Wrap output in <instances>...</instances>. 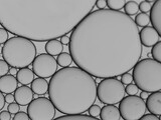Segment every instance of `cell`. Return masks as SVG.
<instances>
[{
    "mask_svg": "<svg viewBox=\"0 0 161 120\" xmlns=\"http://www.w3.org/2000/svg\"><path fill=\"white\" fill-rule=\"evenodd\" d=\"M89 111V115H91L92 117L95 118H98V116L100 115V111H101V108L99 105H96V104H92L88 109Z\"/></svg>",
    "mask_w": 161,
    "mask_h": 120,
    "instance_id": "obj_25",
    "label": "cell"
},
{
    "mask_svg": "<svg viewBox=\"0 0 161 120\" xmlns=\"http://www.w3.org/2000/svg\"><path fill=\"white\" fill-rule=\"evenodd\" d=\"M120 80H121V82H122L123 84H130V83H132L133 81V77H132V75H131L130 73L128 72H125L123 74H121L120 75Z\"/></svg>",
    "mask_w": 161,
    "mask_h": 120,
    "instance_id": "obj_28",
    "label": "cell"
},
{
    "mask_svg": "<svg viewBox=\"0 0 161 120\" xmlns=\"http://www.w3.org/2000/svg\"><path fill=\"white\" fill-rule=\"evenodd\" d=\"M60 43H62L63 45H69V36L67 34L63 35L62 37H60Z\"/></svg>",
    "mask_w": 161,
    "mask_h": 120,
    "instance_id": "obj_36",
    "label": "cell"
},
{
    "mask_svg": "<svg viewBox=\"0 0 161 120\" xmlns=\"http://www.w3.org/2000/svg\"><path fill=\"white\" fill-rule=\"evenodd\" d=\"M63 46L64 45L58 39L47 40V44H45V51L52 56H58L60 52H63Z\"/></svg>",
    "mask_w": 161,
    "mask_h": 120,
    "instance_id": "obj_18",
    "label": "cell"
},
{
    "mask_svg": "<svg viewBox=\"0 0 161 120\" xmlns=\"http://www.w3.org/2000/svg\"><path fill=\"white\" fill-rule=\"evenodd\" d=\"M8 39V31L5 28L0 27V44H4Z\"/></svg>",
    "mask_w": 161,
    "mask_h": 120,
    "instance_id": "obj_30",
    "label": "cell"
},
{
    "mask_svg": "<svg viewBox=\"0 0 161 120\" xmlns=\"http://www.w3.org/2000/svg\"><path fill=\"white\" fill-rule=\"evenodd\" d=\"M8 111L11 113V114H15L16 112L19 111V104H17L15 101L11 102L8 104V108H7Z\"/></svg>",
    "mask_w": 161,
    "mask_h": 120,
    "instance_id": "obj_31",
    "label": "cell"
},
{
    "mask_svg": "<svg viewBox=\"0 0 161 120\" xmlns=\"http://www.w3.org/2000/svg\"><path fill=\"white\" fill-rule=\"evenodd\" d=\"M142 120H159V117L156 116V115L150 113V114H144L142 117H141Z\"/></svg>",
    "mask_w": 161,
    "mask_h": 120,
    "instance_id": "obj_34",
    "label": "cell"
},
{
    "mask_svg": "<svg viewBox=\"0 0 161 120\" xmlns=\"http://www.w3.org/2000/svg\"><path fill=\"white\" fill-rule=\"evenodd\" d=\"M16 79L22 85H28L34 79V72L28 67L20 68L16 73Z\"/></svg>",
    "mask_w": 161,
    "mask_h": 120,
    "instance_id": "obj_16",
    "label": "cell"
},
{
    "mask_svg": "<svg viewBox=\"0 0 161 120\" xmlns=\"http://www.w3.org/2000/svg\"><path fill=\"white\" fill-rule=\"evenodd\" d=\"M151 3L150 2H147V1H142L140 4H138V8L141 12L143 13H147L150 11V8H151Z\"/></svg>",
    "mask_w": 161,
    "mask_h": 120,
    "instance_id": "obj_29",
    "label": "cell"
},
{
    "mask_svg": "<svg viewBox=\"0 0 161 120\" xmlns=\"http://www.w3.org/2000/svg\"><path fill=\"white\" fill-rule=\"evenodd\" d=\"M133 81L137 87L147 93L161 90V63L153 58H145L134 65Z\"/></svg>",
    "mask_w": 161,
    "mask_h": 120,
    "instance_id": "obj_5",
    "label": "cell"
},
{
    "mask_svg": "<svg viewBox=\"0 0 161 120\" xmlns=\"http://www.w3.org/2000/svg\"><path fill=\"white\" fill-rule=\"evenodd\" d=\"M119 103L121 118L125 120H139L147 111L144 99L136 95L123 97Z\"/></svg>",
    "mask_w": 161,
    "mask_h": 120,
    "instance_id": "obj_7",
    "label": "cell"
},
{
    "mask_svg": "<svg viewBox=\"0 0 161 120\" xmlns=\"http://www.w3.org/2000/svg\"><path fill=\"white\" fill-rule=\"evenodd\" d=\"M32 64V71L38 77L48 78L57 72L58 63L53 56L49 54H39L38 56H35Z\"/></svg>",
    "mask_w": 161,
    "mask_h": 120,
    "instance_id": "obj_9",
    "label": "cell"
},
{
    "mask_svg": "<svg viewBox=\"0 0 161 120\" xmlns=\"http://www.w3.org/2000/svg\"><path fill=\"white\" fill-rule=\"evenodd\" d=\"M139 91V88L137 87V85L136 84H127V87L125 88V92L127 93L128 95H137Z\"/></svg>",
    "mask_w": 161,
    "mask_h": 120,
    "instance_id": "obj_26",
    "label": "cell"
},
{
    "mask_svg": "<svg viewBox=\"0 0 161 120\" xmlns=\"http://www.w3.org/2000/svg\"><path fill=\"white\" fill-rule=\"evenodd\" d=\"M27 115L32 120H52L55 116V107L50 99L38 97L27 105Z\"/></svg>",
    "mask_w": 161,
    "mask_h": 120,
    "instance_id": "obj_8",
    "label": "cell"
},
{
    "mask_svg": "<svg viewBox=\"0 0 161 120\" xmlns=\"http://www.w3.org/2000/svg\"><path fill=\"white\" fill-rule=\"evenodd\" d=\"M9 72L11 73L12 75L16 74V73H17V68H15V67H11V68H9Z\"/></svg>",
    "mask_w": 161,
    "mask_h": 120,
    "instance_id": "obj_39",
    "label": "cell"
},
{
    "mask_svg": "<svg viewBox=\"0 0 161 120\" xmlns=\"http://www.w3.org/2000/svg\"><path fill=\"white\" fill-rule=\"evenodd\" d=\"M95 6H97L99 9H105L107 6V3H106V0H97L95 3Z\"/></svg>",
    "mask_w": 161,
    "mask_h": 120,
    "instance_id": "obj_35",
    "label": "cell"
},
{
    "mask_svg": "<svg viewBox=\"0 0 161 120\" xmlns=\"http://www.w3.org/2000/svg\"><path fill=\"white\" fill-rule=\"evenodd\" d=\"M100 118L102 120H119L121 115L119 109L114 104H107L100 111Z\"/></svg>",
    "mask_w": 161,
    "mask_h": 120,
    "instance_id": "obj_15",
    "label": "cell"
},
{
    "mask_svg": "<svg viewBox=\"0 0 161 120\" xmlns=\"http://www.w3.org/2000/svg\"><path fill=\"white\" fill-rule=\"evenodd\" d=\"M124 10H125V14L129 15V16H133V15L138 14V4L135 1H128L126 2L124 5Z\"/></svg>",
    "mask_w": 161,
    "mask_h": 120,
    "instance_id": "obj_20",
    "label": "cell"
},
{
    "mask_svg": "<svg viewBox=\"0 0 161 120\" xmlns=\"http://www.w3.org/2000/svg\"><path fill=\"white\" fill-rule=\"evenodd\" d=\"M69 49L77 66L97 78L129 72L142 55L133 18L111 9L90 12L72 30Z\"/></svg>",
    "mask_w": 161,
    "mask_h": 120,
    "instance_id": "obj_1",
    "label": "cell"
},
{
    "mask_svg": "<svg viewBox=\"0 0 161 120\" xmlns=\"http://www.w3.org/2000/svg\"><path fill=\"white\" fill-rule=\"evenodd\" d=\"M124 96V84L115 77L103 78L97 86V97L104 104H117Z\"/></svg>",
    "mask_w": 161,
    "mask_h": 120,
    "instance_id": "obj_6",
    "label": "cell"
},
{
    "mask_svg": "<svg viewBox=\"0 0 161 120\" xmlns=\"http://www.w3.org/2000/svg\"><path fill=\"white\" fill-rule=\"evenodd\" d=\"M146 108L147 110L156 116H160L161 115V92L155 91L151 92L150 95L146 97Z\"/></svg>",
    "mask_w": 161,
    "mask_h": 120,
    "instance_id": "obj_12",
    "label": "cell"
},
{
    "mask_svg": "<svg viewBox=\"0 0 161 120\" xmlns=\"http://www.w3.org/2000/svg\"><path fill=\"white\" fill-rule=\"evenodd\" d=\"M57 119L60 120V119H87V120H95L98 118L92 117L91 115H85L83 113H77V114H64L63 116H59Z\"/></svg>",
    "mask_w": 161,
    "mask_h": 120,
    "instance_id": "obj_22",
    "label": "cell"
},
{
    "mask_svg": "<svg viewBox=\"0 0 161 120\" xmlns=\"http://www.w3.org/2000/svg\"><path fill=\"white\" fill-rule=\"evenodd\" d=\"M0 119L1 120H10L11 119V113H10L8 110L0 112Z\"/></svg>",
    "mask_w": 161,
    "mask_h": 120,
    "instance_id": "obj_33",
    "label": "cell"
},
{
    "mask_svg": "<svg viewBox=\"0 0 161 120\" xmlns=\"http://www.w3.org/2000/svg\"><path fill=\"white\" fill-rule=\"evenodd\" d=\"M134 22L136 23L137 26H140V27L147 26V25L149 24V22H150L149 16L147 15V13H143V12H141L139 14H136Z\"/></svg>",
    "mask_w": 161,
    "mask_h": 120,
    "instance_id": "obj_21",
    "label": "cell"
},
{
    "mask_svg": "<svg viewBox=\"0 0 161 120\" xmlns=\"http://www.w3.org/2000/svg\"><path fill=\"white\" fill-rule=\"evenodd\" d=\"M9 68L10 66L8 65V63L5 61V60H1L0 59V77L3 76V75L7 74L9 72Z\"/></svg>",
    "mask_w": 161,
    "mask_h": 120,
    "instance_id": "obj_27",
    "label": "cell"
},
{
    "mask_svg": "<svg viewBox=\"0 0 161 120\" xmlns=\"http://www.w3.org/2000/svg\"><path fill=\"white\" fill-rule=\"evenodd\" d=\"M17 79L12 74H5L0 77V91L2 93L8 94L14 92L17 88Z\"/></svg>",
    "mask_w": 161,
    "mask_h": 120,
    "instance_id": "obj_14",
    "label": "cell"
},
{
    "mask_svg": "<svg viewBox=\"0 0 161 120\" xmlns=\"http://www.w3.org/2000/svg\"><path fill=\"white\" fill-rule=\"evenodd\" d=\"M149 20L153 25V28L161 34V0H155L153 6L150 8V16Z\"/></svg>",
    "mask_w": 161,
    "mask_h": 120,
    "instance_id": "obj_13",
    "label": "cell"
},
{
    "mask_svg": "<svg viewBox=\"0 0 161 120\" xmlns=\"http://www.w3.org/2000/svg\"><path fill=\"white\" fill-rule=\"evenodd\" d=\"M33 92L27 85H22L21 87H17L14 91V101L19 106H26L33 99Z\"/></svg>",
    "mask_w": 161,
    "mask_h": 120,
    "instance_id": "obj_11",
    "label": "cell"
},
{
    "mask_svg": "<svg viewBox=\"0 0 161 120\" xmlns=\"http://www.w3.org/2000/svg\"><path fill=\"white\" fill-rule=\"evenodd\" d=\"M4 105H5V97H4L3 93L0 91V110L3 109Z\"/></svg>",
    "mask_w": 161,
    "mask_h": 120,
    "instance_id": "obj_38",
    "label": "cell"
},
{
    "mask_svg": "<svg viewBox=\"0 0 161 120\" xmlns=\"http://www.w3.org/2000/svg\"><path fill=\"white\" fill-rule=\"evenodd\" d=\"M152 47L153 48L151 50V54H152L153 59L160 62L161 61V42L158 40Z\"/></svg>",
    "mask_w": 161,
    "mask_h": 120,
    "instance_id": "obj_24",
    "label": "cell"
},
{
    "mask_svg": "<svg viewBox=\"0 0 161 120\" xmlns=\"http://www.w3.org/2000/svg\"><path fill=\"white\" fill-rule=\"evenodd\" d=\"M106 3H107L109 9L115 10V11H120L124 7L126 1L125 0H106Z\"/></svg>",
    "mask_w": 161,
    "mask_h": 120,
    "instance_id": "obj_23",
    "label": "cell"
},
{
    "mask_svg": "<svg viewBox=\"0 0 161 120\" xmlns=\"http://www.w3.org/2000/svg\"><path fill=\"white\" fill-rule=\"evenodd\" d=\"M13 119L14 120H28L29 117H28L27 113L22 112V111H18V112L15 113Z\"/></svg>",
    "mask_w": 161,
    "mask_h": 120,
    "instance_id": "obj_32",
    "label": "cell"
},
{
    "mask_svg": "<svg viewBox=\"0 0 161 120\" xmlns=\"http://www.w3.org/2000/svg\"><path fill=\"white\" fill-rule=\"evenodd\" d=\"M47 92L54 107L63 114L85 113L97 99V84L85 70L68 66L53 75Z\"/></svg>",
    "mask_w": 161,
    "mask_h": 120,
    "instance_id": "obj_3",
    "label": "cell"
},
{
    "mask_svg": "<svg viewBox=\"0 0 161 120\" xmlns=\"http://www.w3.org/2000/svg\"><path fill=\"white\" fill-rule=\"evenodd\" d=\"M140 97L142 98V99H145L146 97H147V92L142 91V93H141V95H140Z\"/></svg>",
    "mask_w": 161,
    "mask_h": 120,
    "instance_id": "obj_40",
    "label": "cell"
},
{
    "mask_svg": "<svg viewBox=\"0 0 161 120\" xmlns=\"http://www.w3.org/2000/svg\"><path fill=\"white\" fill-rule=\"evenodd\" d=\"M31 84V90L34 94L37 95H43L47 92L48 89V82L45 80V78L42 77H38L36 79H33Z\"/></svg>",
    "mask_w": 161,
    "mask_h": 120,
    "instance_id": "obj_17",
    "label": "cell"
},
{
    "mask_svg": "<svg viewBox=\"0 0 161 120\" xmlns=\"http://www.w3.org/2000/svg\"><path fill=\"white\" fill-rule=\"evenodd\" d=\"M145 1H147V2H150V3H151V2H154L155 0H145Z\"/></svg>",
    "mask_w": 161,
    "mask_h": 120,
    "instance_id": "obj_41",
    "label": "cell"
},
{
    "mask_svg": "<svg viewBox=\"0 0 161 120\" xmlns=\"http://www.w3.org/2000/svg\"><path fill=\"white\" fill-rule=\"evenodd\" d=\"M73 62V58L70 56L69 53L67 52H60L58 55V58H57V63L58 65L62 67H68L69 66L70 64Z\"/></svg>",
    "mask_w": 161,
    "mask_h": 120,
    "instance_id": "obj_19",
    "label": "cell"
},
{
    "mask_svg": "<svg viewBox=\"0 0 161 120\" xmlns=\"http://www.w3.org/2000/svg\"><path fill=\"white\" fill-rule=\"evenodd\" d=\"M140 42L145 47H152L159 40V34L152 26H144L139 31Z\"/></svg>",
    "mask_w": 161,
    "mask_h": 120,
    "instance_id": "obj_10",
    "label": "cell"
},
{
    "mask_svg": "<svg viewBox=\"0 0 161 120\" xmlns=\"http://www.w3.org/2000/svg\"><path fill=\"white\" fill-rule=\"evenodd\" d=\"M1 54L9 66L20 69L33 62L36 56V47L30 39L15 35L3 44Z\"/></svg>",
    "mask_w": 161,
    "mask_h": 120,
    "instance_id": "obj_4",
    "label": "cell"
},
{
    "mask_svg": "<svg viewBox=\"0 0 161 120\" xmlns=\"http://www.w3.org/2000/svg\"><path fill=\"white\" fill-rule=\"evenodd\" d=\"M97 0H0V24L14 35L43 42L60 38L93 11Z\"/></svg>",
    "mask_w": 161,
    "mask_h": 120,
    "instance_id": "obj_2",
    "label": "cell"
},
{
    "mask_svg": "<svg viewBox=\"0 0 161 120\" xmlns=\"http://www.w3.org/2000/svg\"><path fill=\"white\" fill-rule=\"evenodd\" d=\"M4 97H5V102H7L8 104L14 101V95H12L11 93L6 94V96H4Z\"/></svg>",
    "mask_w": 161,
    "mask_h": 120,
    "instance_id": "obj_37",
    "label": "cell"
}]
</instances>
